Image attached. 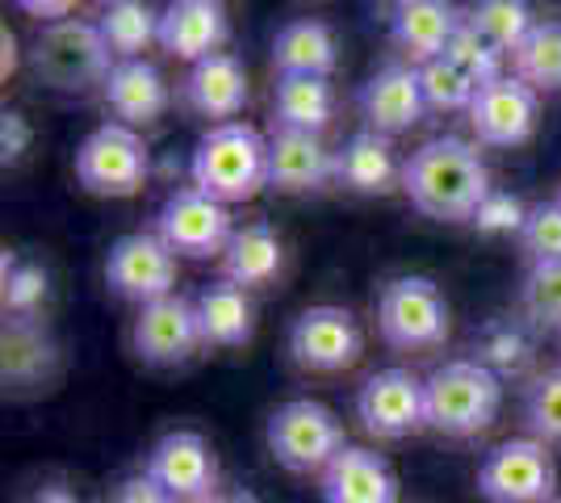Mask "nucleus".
<instances>
[{
  "label": "nucleus",
  "instance_id": "nucleus-46",
  "mask_svg": "<svg viewBox=\"0 0 561 503\" xmlns=\"http://www.w3.org/2000/svg\"><path fill=\"white\" fill-rule=\"evenodd\" d=\"M101 4H105V9H110V4H117V0H101Z\"/></svg>",
  "mask_w": 561,
  "mask_h": 503
},
{
  "label": "nucleus",
  "instance_id": "nucleus-36",
  "mask_svg": "<svg viewBox=\"0 0 561 503\" xmlns=\"http://www.w3.org/2000/svg\"><path fill=\"white\" fill-rule=\"evenodd\" d=\"M50 294V277L43 264L25 261L18 264L13 252H4V315H22V319H34L43 311Z\"/></svg>",
  "mask_w": 561,
  "mask_h": 503
},
{
  "label": "nucleus",
  "instance_id": "nucleus-18",
  "mask_svg": "<svg viewBox=\"0 0 561 503\" xmlns=\"http://www.w3.org/2000/svg\"><path fill=\"white\" fill-rule=\"evenodd\" d=\"M335 181V151L319 135L277 126L268 139V190L273 193H314Z\"/></svg>",
  "mask_w": 561,
  "mask_h": 503
},
{
  "label": "nucleus",
  "instance_id": "nucleus-6",
  "mask_svg": "<svg viewBox=\"0 0 561 503\" xmlns=\"http://www.w3.org/2000/svg\"><path fill=\"white\" fill-rule=\"evenodd\" d=\"M268 454L277 457V466H285L289 475H323L331 466V457L340 454L344 441V424L331 408H323L319 399H289L268 415Z\"/></svg>",
  "mask_w": 561,
  "mask_h": 503
},
{
  "label": "nucleus",
  "instance_id": "nucleus-41",
  "mask_svg": "<svg viewBox=\"0 0 561 503\" xmlns=\"http://www.w3.org/2000/svg\"><path fill=\"white\" fill-rule=\"evenodd\" d=\"M105 503H176V500L168 495L164 487H156L147 475H135V479L117 482Z\"/></svg>",
  "mask_w": 561,
  "mask_h": 503
},
{
  "label": "nucleus",
  "instance_id": "nucleus-1",
  "mask_svg": "<svg viewBox=\"0 0 561 503\" xmlns=\"http://www.w3.org/2000/svg\"><path fill=\"white\" fill-rule=\"evenodd\" d=\"M402 193L423 218L469 222L478 215L482 197L491 193V172L473 144L457 135H440L402 160Z\"/></svg>",
  "mask_w": 561,
  "mask_h": 503
},
{
  "label": "nucleus",
  "instance_id": "nucleus-16",
  "mask_svg": "<svg viewBox=\"0 0 561 503\" xmlns=\"http://www.w3.org/2000/svg\"><path fill=\"white\" fill-rule=\"evenodd\" d=\"M59 344L47 332V323L34 315H4L0 332V378L9 390H47L59 378Z\"/></svg>",
  "mask_w": 561,
  "mask_h": 503
},
{
  "label": "nucleus",
  "instance_id": "nucleus-25",
  "mask_svg": "<svg viewBox=\"0 0 561 503\" xmlns=\"http://www.w3.org/2000/svg\"><path fill=\"white\" fill-rule=\"evenodd\" d=\"M280 268H285V243L268 222L234 227L231 243L222 252V282L239 289H264L277 282Z\"/></svg>",
  "mask_w": 561,
  "mask_h": 503
},
{
  "label": "nucleus",
  "instance_id": "nucleus-43",
  "mask_svg": "<svg viewBox=\"0 0 561 503\" xmlns=\"http://www.w3.org/2000/svg\"><path fill=\"white\" fill-rule=\"evenodd\" d=\"M25 503H80V500H76V491L64 487V482H43Z\"/></svg>",
  "mask_w": 561,
  "mask_h": 503
},
{
  "label": "nucleus",
  "instance_id": "nucleus-5",
  "mask_svg": "<svg viewBox=\"0 0 561 503\" xmlns=\"http://www.w3.org/2000/svg\"><path fill=\"white\" fill-rule=\"evenodd\" d=\"M453 328V315L432 277H394L377 294V332L398 353L440 348Z\"/></svg>",
  "mask_w": 561,
  "mask_h": 503
},
{
  "label": "nucleus",
  "instance_id": "nucleus-2",
  "mask_svg": "<svg viewBox=\"0 0 561 503\" xmlns=\"http://www.w3.org/2000/svg\"><path fill=\"white\" fill-rule=\"evenodd\" d=\"M188 176L202 193L218 197L222 206L248 202L268 190V139L248 122L210 126L188 160Z\"/></svg>",
  "mask_w": 561,
  "mask_h": 503
},
{
  "label": "nucleus",
  "instance_id": "nucleus-21",
  "mask_svg": "<svg viewBox=\"0 0 561 503\" xmlns=\"http://www.w3.org/2000/svg\"><path fill=\"white\" fill-rule=\"evenodd\" d=\"M227 34L231 25L222 0H168V9L160 13V47L185 64L218 55Z\"/></svg>",
  "mask_w": 561,
  "mask_h": 503
},
{
  "label": "nucleus",
  "instance_id": "nucleus-13",
  "mask_svg": "<svg viewBox=\"0 0 561 503\" xmlns=\"http://www.w3.org/2000/svg\"><path fill=\"white\" fill-rule=\"evenodd\" d=\"M105 282L117 298L147 307L176 294V252L151 231L122 236L105 256Z\"/></svg>",
  "mask_w": 561,
  "mask_h": 503
},
{
  "label": "nucleus",
  "instance_id": "nucleus-40",
  "mask_svg": "<svg viewBox=\"0 0 561 503\" xmlns=\"http://www.w3.org/2000/svg\"><path fill=\"white\" fill-rule=\"evenodd\" d=\"M30 144H34V130H30L25 114L4 110V114H0V160H4V164H18L25 151H30Z\"/></svg>",
  "mask_w": 561,
  "mask_h": 503
},
{
  "label": "nucleus",
  "instance_id": "nucleus-37",
  "mask_svg": "<svg viewBox=\"0 0 561 503\" xmlns=\"http://www.w3.org/2000/svg\"><path fill=\"white\" fill-rule=\"evenodd\" d=\"M519 248L533 264L561 261V202H540L524 218L519 231Z\"/></svg>",
  "mask_w": 561,
  "mask_h": 503
},
{
  "label": "nucleus",
  "instance_id": "nucleus-30",
  "mask_svg": "<svg viewBox=\"0 0 561 503\" xmlns=\"http://www.w3.org/2000/svg\"><path fill=\"white\" fill-rule=\"evenodd\" d=\"M96 25L117 59H139L151 43H160V13L147 0H117L96 18Z\"/></svg>",
  "mask_w": 561,
  "mask_h": 503
},
{
  "label": "nucleus",
  "instance_id": "nucleus-22",
  "mask_svg": "<svg viewBox=\"0 0 561 503\" xmlns=\"http://www.w3.org/2000/svg\"><path fill=\"white\" fill-rule=\"evenodd\" d=\"M181 96H185V105L193 114L214 118L222 126L248 105V72H243V64L234 59L231 50H218V55L188 64Z\"/></svg>",
  "mask_w": 561,
  "mask_h": 503
},
{
  "label": "nucleus",
  "instance_id": "nucleus-14",
  "mask_svg": "<svg viewBox=\"0 0 561 503\" xmlns=\"http://www.w3.org/2000/svg\"><path fill=\"white\" fill-rule=\"evenodd\" d=\"M142 475L164 487L176 503H202L218 491V457L202 432H164L142 461Z\"/></svg>",
  "mask_w": 561,
  "mask_h": 503
},
{
  "label": "nucleus",
  "instance_id": "nucleus-35",
  "mask_svg": "<svg viewBox=\"0 0 561 503\" xmlns=\"http://www.w3.org/2000/svg\"><path fill=\"white\" fill-rule=\"evenodd\" d=\"M519 307H524V319H533L537 328L561 332V261L528 268L524 289H519Z\"/></svg>",
  "mask_w": 561,
  "mask_h": 503
},
{
  "label": "nucleus",
  "instance_id": "nucleus-44",
  "mask_svg": "<svg viewBox=\"0 0 561 503\" xmlns=\"http://www.w3.org/2000/svg\"><path fill=\"white\" fill-rule=\"evenodd\" d=\"M0 50H4V59H0V76L9 80V76L18 72V38H13L9 30H0Z\"/></svg>",
  "mask_w": 561,
  "mask_h": 503
},
{
  "label": "nucleus",
  "instance_id": "nucleus-47",
  "mask_svg": "<svg viewBox=\"0 0 561 503\" xmlns=\"http://www.w3.org/2000/svg\"><path fill=\"white\" fill-rule=\"evenodd\" d=\"M549 503H561V500H549Z\"/></svg>",
  "mask_w": 561,
  "mask_h": 503
},
{
  "label": "nucleus",
  "instance_id": "nucleus-11",
  "mask_svg": "<svg viewBox=\"0 0 561 503\" xmlns=\"http://www.w3.org/2000/svg\"><path fill=\"white\" fill-rule=\"evenodd\" d=\"M156 236L176 252V256H193V261H206V256H222L227 243L234 236L231 210L202 193L197 185L188 190H176L160 206L156 215Z\"/></svg>",
  "mask_w": 561,
  "mask_h": 503
},
{
  "label": "nucleus",
  "instance_id": "nucleus-39",
  "mask_svg": "<svg viewBox=\"0 0 561 503\" xmlns=\"http://www.w3.org/2000/svg\"><path fill=\"white\" fill-rule=\"evenodd\" d=\"M524 218H528V206L507 190H491L482 197V206H478V215L469 218L473 227H478V236H519L524 231Z\"/></svg>",
  "mask_w": 561,
  "mask_h": 503
},
{
  "label": "nucleus",
  "instance_id": "nucleus-27",
  "mask_svg": "<svg viewBox=\"0 0 561 503\" xmlns=\"http://www.w3.org/2000/svg\"><path fill=\"white\" fill-rule=\"evenodd\" d=\"M340 64V47L331 25L314 22V18H298V22L280 25L273 38V68L277 76H331Z\"/></svg>",
  "mask_w": 561,
  "mask_h": 503
},
{
  "label": "nucleus",
  "instance_id": "nucleus-34",
  "mask_svg": "<svg viewBox=\"0 0 561 503\" xmlns=\"http://www.w3.org/2000/svg\"><path fill=\"white\" fill-rule=\"evenodd\" d=\"M524 424L540 445H561V365L537 374L524 390Z\"/></svg>",
  "mask_w": 561,
  "mask_h": 503
},
{
  "label": "nucleus",
  "instance_id": "nucleus-32",
  "mask_svg": "<svg viewBox=\"0 0 561 503\" xmlns=\"http://www.w3.org/2000/svg\"><path fill=\"white\" fill-rule=\"evenodd\" d=\"M515 59V76L533 89H561V22H537L533 34L519 43Z\"/></svg>",
  "mask_w": 561,
  "mask_h": 503
},
{
  "label": "nucleus",
  "instance_id": "nucleus-3",
  "mask_svg": "<svg viewBox=\"0 0 561 503\" xmlns=\"http://www.w3.org/2000/svg\"><path fill=\"white\" fill-rule=\"evenodd\" d=\"M423 390H427V428L453 441L486 432L503 408V378L473 357L445 361L423 378Z\"/></svg>",
  "mask_w": 561,
  "mask_h": 503
},
{
  "label": "nucleus",
  "instance_id": "nucleus-19",
  "mask_svg": "<svg viewBox=\"0 0 561 503\" xmlns=\"http://www.w3.org/2000/svg\"><path fill=\"white\" fill-rule=\"evenodd\" d=\"M461 30L453 0H394L390 9V43H394L415 68L440 59Z\"/></svg>",
  "mask_w": 561,
  "mask_h": 503
},
{
  "label": "nucleus",
  "instance_id": "nucleus-28",
  "mask_svg": "<svg viewBox=\"0 0 561 503\" xmlns=\"http://www.w3.org/2000/svg\"><path fill=\"white\" fill-rule=\"evenodd\" d=\"M335 114V93L328 76H277L273 89V118L285 130L319 135Z\"/></svg>",
  "mask_w": 561,
  "mask_h": 503
},
{
  "label": "nucleus",
  "instance_id": "nucleus-33",
  "mask_svg": "<svg viewBox=\"0 0 561 503\" xmlns=\"http://www.w3.org/2000/svg\"><path fill=\"white\" fill-rule=\"evenodd\" d=\"M420 84H423V101H427V110H469L473 105V96H478V80L461 68V64H453L448 55L440 59H432V64H423L420 68Z\"/></svg>",
  "mask_w": 561,
  "mask_h": 503
},
{
  "label": "nucleus",
  "instance_id": "nucleus-48",
  "mask_svg": "<svg viewBox=\"0 0 561 503\" xmlns=\"http://www.w3.org/2000/svg\"><path fill=\"white\" fill-rule=\"evenodd\" d=\"M558 202H561V197H558Z\"/></svg>",
  "mask_w": 561,
  "mask_h": 503
},
{
  "label": "nucleus",
  "instance_id": "nucleus-26",
  "mask_svg": "<svg viewBox=\"0 0 561 503\" xmlns=\"http://www.w3.org/2000/svg\"><path fill=\"white\" fill-rule=\"evenodd\" d=\"M197 323H202V340L210 348H243L252 332H256V311H252V298L248 289L231 286V282H214L197 298Z\"/></svg>",
  "mask_w": 561,
  "mask_h": 503
},
{
  "label": "nucleus",
  "instance_id": "nucleus-12",
  "mask_svg": "<svg viewBox=\"0 0 561 503\" xmlns=\"http://www.w3.org/2000/svg\"><path fill=\"white\" fill-rule=\"evenodd\" d=\"M202 323H197V307L181 298V294H168L160 302H147L139 307L135 323H130V348L142 365H156V369H176L188 365L202 348Z\"/></svg>",
  "mask_w": 561,
  "mask_h": 503
},
{
  "label": "nucleus",
  "instance_id": "nucleus-8",
  "mask_svg": "<svg viewBox=\"0 0 561 503\" xmlns=\"http://www.w3.org/2000/svg\"><path fill=\"white\" fill-rule=\"evenodd\" d=\"M558 466L537 436H515L494 445L478 461V495L486 503H549L558 500Z\"/></svg>",
  "mask_w": 561,
  "mask_h": 503
},
{
  "label": "nucleus",
  "instance_id": "nucleus-10",
  "mask_svg": "<svg viewBox=\"0 0 561 503\" xmlns=\"http://www.w3.org/2000/svg\"><path fill=\"white\" fill-rule=\"evenodd\" d=\"M356 420L374 441H407L427 428V390L411 369L390 365L356 390Z\"/></svg>",
  "mask_w": 561,
  "mask_h": 503
},
{
  "label": "nucleus",
  "instance_id": "nucleus-42",
  "mask_svg": "<svg viewBox=\"0 0 561 503\" xmlns=\"http://www.w3.org/2000/svg\"><path fill=\"white\" fill-rule=\"evenodd\" d=\"M13 4L30 18H47V22H64L76 9V0H13Z\"/></svg>",
  "mask_w": 561,
  "mask_h": 503
},
{
  "label": "nucleus",
  "instance_id": "nucleus-4",
  "mask_svg": "<svg viewBox=\"0 0 561 503\" xmlns=\"http://www.w3.org/2000/svg\"><path fill=\"white\" fill-rule=\"evenodd\" d=\"M30 72L55 93H89L96 84L105 89V80L114 72V50L96 22L64 18L38 30L30 47Z\"/></svg>",
  "mask_w": 561,
  "mask_h": 503
},
{
  "label": "nucleus",
  "instance_id": "nucleus-17",
  "mask_svg": "<svg viewBox=\"0 0 561 503\" xmlns=\"http://www.w3.org/2000/svg\"><path fill=\"white\" fill-rule=\"evenodd\" d=\"M356 105H360V118L369 122V130L386 135V139L411 130V126L423 118V110H427L420 68H415V64H386V68H377V72L360 84Z\"/></svg>",
  "mask_w": 561,
  "mask_h": 503
},
{
  "label": "nucleus",
  "instance_id": "nucleus-38",
  "mask_svg": "<svg viewBox=\"0 0 561 503\" xmlns=\"http://www.w3.org/2000/svg\"><path fill=\"white\" fill-rule=\"evenodd\" d=\"M445 55L453 59V64H461L478 84H491V80L503 76V50L491 47L469 22H461V30L453 34V43H448Z\"/></svg>",
  "mask_w": 561,
  "mask_h": 503
},
{
  "label": "nucleus",
  "instance_id": "nucleus-31",
  "mask_svg": "<svg viewBox=\"0 0 561 503\" xmlns=\"http://www.w3.org/2000/svg\"><path fill=\"white\" fill-rule=\"evenodd\" d=\"M466 22L473 25L491 47H499L503 55H515L519 43L533 34L537 18H533V4H528V0H478V4L469 9Z\"/></svg>",
  "mask_w": 561,
  "mask_h": 503
},
{
  "label": "nucleus",
  "instance_id": "nucleus-7",
  "mask_svg": "<svg viewBox=\"0 0 561 503\" xmlns=\"http://www.w3.org/2000/svg\"><path fill=\"white\" fill-rule=\"evenodd\" d=\"M151 176V151L126 122H105L76 151V181L93 197H135Z\"/></svg>",
  "mask_w": 561,
  "mask_h": 503
},
{
  "label": "nucleus",
  "instance_id": "nucleus-45",
  "mask_svg": "<svg viewBox=\"0 0 561 503\" xmlns=\"http://www.w3.org/2000/svg\"><path fill=\"white\" fill-rule=\"evenodd\" d=\"M202 503H260L248 487H218L214 495H206Z\"/></svg>",
  "mask_w": 561,
  "mask_h": 503
},
{
  "label": "nucleus",
  "instance_id": "nucleus-24",
  "mask_svg": "<svg viewBox=\"0 0 561 503\" xmlns=\"http://www.w3.org/2000/svg\"><path fill=\"white\" fill-rule=\"evenodd\" d=\"M105 101L126 126H147L168 110V80L156 64L147 59H117L110 80H105Z\"/></svg>",
  "mask_w": 561,
  "mask_h": 503
},
{
  "label": "nucleus",
  "instance_id": "nucleus-29",
  "mask_svg": "<svg viewBox=\"0 0 561 503\" xmlns=\"http://www.w3.org/2000/svg\"><path fill=\"white\" fill-rule=\"evenodd\" d=\"M533 357H537V344H533V332L519 319H491V323H482V332L473 335V361L486 365L499 378L528 374Z\"/></svg>",
  "mask_w": 561,
  "mask_h": 503
},
{
  "label": "nucleus",
  "instance_id": "nucleus-9",
  "mask_svg": "<svg viewBox=\"0 0 561 503\" xmlns=\"http://www.w3.org/2000/svg\"><path fill=\"white\" fill-rule=\"evenodd\" d=\"M285 348L302 374H344L365 357V332L344 307H306L289 323Z\"/></svg>",
  "mask_w": 561,
  "mask_h": 503
},
{
  "label": "nucleus",
  "instance_id": "nucleus-23",
  "mask_svg": "<svg viewBox=\"0 0 561 503\" xmlns=\"http://www.w3.org/2000/svg\"><path fill=\"white\" fill-rule=\"evenodd\" d=\"M335 185L360 197H386L402 190V164L394 160V147L377 130H356L348 144L335 151Z\"/></svg>",
  "mask_w": 561,
  "mask_h": 503
},
{
  "label": "nucleus",
  "instance_id": "nucleus-15",
  "mask_svg": "<svg viewBox=\"0 0 561 503\" xmlns=\"http://www.w3.org/2000/svg\"><path fill=\"white\" fill-rule=\"evenodd\" d=\"M540 114V96L533 84H524L519 76H499L491 84H482L473 105H469V126L482 144L491 147H519L533 139Z\"/></svg>",
  "mask_w": 561,
  "mask_h": 503
},
{
  "label": "nucleus",
  "instance_id": "nucleus-20",
  "mask_svg": "<svg viewBox=\"0 0 561 503\" xmlns=\"http://www.w3.org/2000/svg\"><path fill=\"white\" fill-rule=\"evenodd\" d=\"M323 503H398L394 466L374 449L344 445L331 457V466L319 475Z\"/></svg>",
  "mask_w": 561,
  "mask_h": 503
}]
</instances>
